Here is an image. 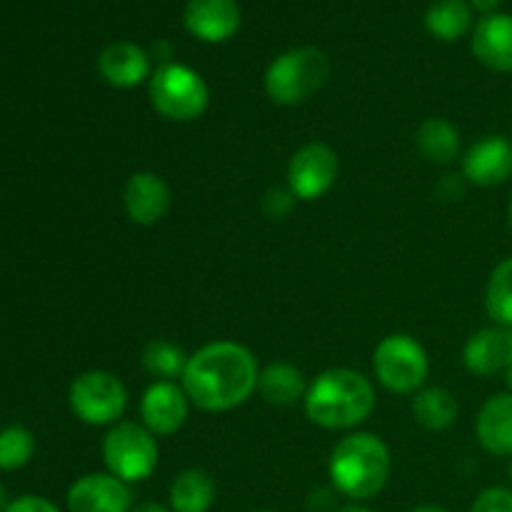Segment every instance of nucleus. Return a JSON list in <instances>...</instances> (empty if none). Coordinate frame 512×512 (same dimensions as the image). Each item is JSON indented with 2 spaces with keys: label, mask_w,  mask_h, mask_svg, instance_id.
Wrapping results in <instances>:
<instances>
[{
  "label": "nucleus",
  "mask_w": 512,
  "mask_h": 512,
  "mask_svg": "<svg viewBox=\"0 0 512 512\" xmlns=\"http://www.w3.org/2000/svg\"><path fill=\"white\" fill-rule=\"evenodd\" d=\"M425 28L433 38L453 43L475 28L473 8L468 0H435L425 13Z\"/></svg>",
  "instance_id": "nucleus-23"
},
{
  "label": "nucleus",
  "mask_w": 512,
  "mask_h": 512,
  "mask_svg": "<svg viewBox=\"0 0 512 512\" xmlns=\"http://www.w3.org/2000/svg\"><path fill=\"white\" fill-rule=\"evenodd\" d=\"M460 173L470 185L498 188L512 178V140L505 135H485L475 140L460 160Z\"/></svg>",
  "instance_id": "nucleus-11"
},
{
  "label": "nucleus",
  "mask_w": 512,
  "mask_h": 512,
  "mask_svg": "<svg viewBox=\"0 0 512 512\" xmlns=\"http://www.w3.org/2000/svg\"><path fill=\"white\" fill-rule=\"evenodd\" d=\"M485 313L495 325L512 328V258L500 260L485 285Z\"/></svg>",
  "instance_id": "nucleus-25"
},
{
  "label": "nucleus",
  "mask_w": 512,
  "mask_h": 512,
  "mask_svg": "<svg viewBox=\"0 0 512 512\" xmlns=\"http://www.w3.org/2000/svg\"><path fill=\"white\" fill-rule=\"evenodd\" d=\"M378 393L373 380L350 368L320 373L305 393V418L323 430H355L375 413Z\"/></svg>",
  "instance_id": "nucleus-2"
},
{
  "label": "nucleus",
  "mask_w": 512,
  "mask_h": 512,
  "mask_svg": "<svg viewBox=\"0 0 512 512\" xmlns=\"http://www.w3.org/2000/svg\"><path fill=\"white\" fill-rule=\"evenodd\" d=\"M393 455L388 443L373 433H348L335 443L328 460V475L335 493L353 503L375 498L388 485Z\"/></svg>",
  "instance_id": "nucleus-3"
},
{
  "label": "nucleus",
  "mask_w": 512,
  "mask_h": 512,
  "mask_svg": "<svg viewBox=\"0 0 512 512\" xmlns=\"http://www.w3.org/2000/svg\"><path fill=\"white\" fill-rule=\"evenodd\" d=\"M420 155L433 165H453L460 158V133L448 118H425L415 130Z\"/></svg>",
  "instance_id": "nucleus-21"
},
{
  "label": "nucleus",
  "mask_w": 512,
  "mask_h": 512,
  "mask_svg": "<svg viewBox=\"0 0 512 512\" xmlns=\"http://www.w3.org/2000/svg\"><path fill=\"white\" fill-rule=\"evenodd\" d=\"M173 205V193L165 178H160L153 170H140L128 178L123 188V208L130 223L153 228L168 215Z\"/></svg>",
  "instance_id": "nucleus-12"
},
{
  "label": "nucleus",
  "mask_w": 512,
  "mask_h": 512,
  "mask_svg": "<svg viewBox=\"0 0 512 512\" xmlns=\"http://www.w3.org/2000/svg\"><path fill=\"white\" fill-rule=\"evenodd\" d=\"M100 450H103V463L108 473L128 485L148 480L160 460L155 435L143 423H130V420L110 425Z\"/></svg>",
  "instance_id": "nucleus-6"
},
{
  "label": "nucleus",
  "mask_w": 512,
  "mask_h": 512,
  "mask_svg": "<svg viewBox=\"0 0 512 512\" xmlns=\"http://www.w3.org/2000/svg\"><path fill=\"white\" fill-rule=\"evenodd\" d=\"M188 358L190 355L180 345L155 338L143 348L140 363H143L145 373L153 375L155 380H180L185 373V365H188Z\"/></svg>",
  "instance_id": "nucleus-24"
},
{
  "label": "nucleus",
  "mask_w": 512,
  "mask_h": 512,
  "mask_svg": "<svg viewBox=\"0 0 512 512\" xmlns=\"http://www.w3.org/2000/svg\"><path fill=\"white\" fill-rule=\"evenodd\" d=\"M475 438L493 458H512V393L485 400L475 420Z\"/></svg>",
  "instance_id": "nucleus-18"
},
{
  "label": "nucleus",
  "mask_w": 512,
  "mask_h": 512,
  "mask_svg": "<svg viewBox=\"0 0 512 512\" xmlns=\"http://www.w3.org/2000/svg\"><path fill=\"white\" fill-rule=\"evenodd\" d=\"M260 512H268V510H260Z\"/></svg>",
  "instance_id": "nucleus-39"
},
{
  "label": "nucleus",
  "mask_w": 512,
  "mask_h": 512,
  "mask_svg": "<svg viewBox=\"0 0 512 512\" xmlns=\"http://www.w3.org/2000/svg\"><path fill=\"white\" fill-rule=\"evenodd\" d=\"M308 385L303 370L288 360H273L260 368L258 393L273 408H290L295 403H303Z\"/></svg>",
  "instance_id": "nucleus-19"
},
{
  "label": "nucleus",
  "mask_w": 512,
  "mask_h": 512,
  "mask_svg": "<svg viewBox=\"0 0 512 512\" xmlns=\"http://www.w3.org/2000/svg\"><path fill=\"white\" fill-rule=\"evenodd\" d=\"M148 98L160 118L193 123L208 110L210 88L198 70L183 63H165L150 75Z\"/></svg>",
  "instance_id": "nucleus-5"
},
{
  "label": "nucleus",
  "mask_w": 512,
  "mask_h": 512,
  "mask_svg": "<svg viewBox=\"0 0 512 512\" xmlns=\"http://www.w3.org/2000/svg\"><path fill=\"white\" fill-rule=\"evenodd\" d=\"M463 365L480 378L505 373L512 365V328L488 325L470 335L463 345Z\"/></svg>",
  "instance_id": "nucleus-15"
},
{
  "label": "nucleus",
  "mask_w": 512,
  "mask_h": 512,
  "mask_svg": "<svg viewBox=\"0 0 512 512\" xmlns=\"http://www.w3.org/2000/svg\"><path fill=\"white\" fill-rule=\"evenodd\" d=\"M68 405L80 423L110 428L128 408V390L108 370H85L70 383Z\"/></svg>",
  "instance_id": "nucleus-8"
},
{
  "label": "nucleus",
  "mask_w": 512,
  "mask_h": 512,
  "mask_svg": "<svg viewBox=\"0 0 512 512\" xmlns=\"http://www.w3.org/2000/svg\"><path fill=\"white\" fill-rule=\"evenodd\" d=\"M373 373L388 393L415 395L428 380V350L408 333L385 335L373 353Z\"/></svg>",
  "instance_id": "nucleus-7"
},
{
  "label": "nucleus",
  "mask_w": 512,
  "mask_h": 512,
  "mask_svg": "<svg viewBox=\"0 0 512 512\" xmlns=\"http://www.w3.org/2000/svg\"><path fill=\"white\" fill-rule=\"evenodd\" d=\"M410 410L420 428L430 430V433H443V430L453 428L455 420L460 415V405L455 395L448 388H423L413 395L410 400Z\"/></svg>",
  "instance_id": "nucleus-20"
},
{
  "label": "nucleus",
  "mask_w": 512,
  "mask_h": 512,
  "mask_svg": "<svg viewBox=\"0 0 512 512\" xmlns=\"http://www.w3.org/2000/svg\"><path fill=\"white\" fill-rule=\"evenodd\" d=\"M470 48L485 68L495 73H512V15L493 13L478 20Z\"/></svg>",
  "instance_id": "nucleus-17"
},
{
  "label": "nucleus",
  "mask_w": 512,
  "mask_h": 512,
  "mask_svg": "<svg viewBox=\"0 0 512 512\" xmlns=\"http://www.w3.org/2000/svg\"><path fill=\"white\" fill-rule=\"evenodd\" d=\"M190 415V400L183 385L175 380H155L140 398V423L155 435L168 438L185 425Z\"/></svg>",
  "instance_id": "nucleus-10"
},
{
  "label": "nucleus",
  "mask_w": 512,
  "mask_h": 512,
  "mask_svg": "<svg viewBox=\"0 0 512 512\" xmlns=\"http://www.w3.org/2000/svg\"><path fill=\"white\" fill-rule=\"evenodd\" d=\"M508 478H510V483H512V458L508 460Z\"/></svg>",
  "instance_id": "nucleus-38"
},
{
  "label": "nucleus",
  "mask_w": 512,
  "mask_h": 512,
  "mask_svg": "<svg viewBox=\"0 0 512 512\" xmlns=\"http://www.w3.org/2000/svg\"><path fill=\"white\" fill-rule=\"evenodd\" d=\"M335 512H373V510L365 508L363 503H348V505H343V508L335 510Z\"/></svg>",
  "instance_id": "nucleus-33"
},
{
  "label": "nucleus",
  "mask_w": 512,
  "mask_h": 512,
  "mask_svg": "<svg viewBox=\"0 0 512 512\" xmlns=\"http://www.w3.org/2000/svg\"><path fill=\"white\" fill-rule=\"evenodd\" d=\"M410 512H450V510L440 508V505H420V508H413Z\"/></svg>",
  "instance_id": "nucleus-34"
},
{
  "label": "nucleus",
  "mask_w": 512,
  "mask_h": 512,
  "mask_svg": "<svg viewBox=\"0 0 512 512\" xmlns=\"http://www.w3.org/2000/svg\"><path fill=\"white\" fill-rule=\"evenodd\" d=\"M330 78L328 55L313 45L280 53L265 70V93L278 105H300L325 88Z\"/></svg>",
  "instance_id": "nucleus-4"
},
{
  "label": "nucleus",
  "mask_w": 512,
  "mask_h": 512,
  "mask_svg": "<svg viewBox=\"0 0 512 512\" xmlns=\"http://www.w3.org/2000/svg\"><path fill=\"white\" fill-rule=\"evenodd\" d=\"M503 375H505V385H508V393H512V365L508 370H505Z\"/></svg>",
  "instance_id": "nucleus-36"
},
{
  "label": "nucleus",
  "mask_w": 512,
  "mask_h": 512,
  "mask_svg": "<svg viewBox=\"0 0 512 512\" xmlns=\"http://www.w3.org/2000/svg\"><path fill=\"white\" fill-rule=\"evenodd\" d=\"M508 223H510V228H512V198H510V203H508Z\"/></svg>",
  "instance_id": "nucleus-37"
},
{
  "label": "nucleus",
  "mask_w": 512,
  "mask_h": 512,
  "mask_svg": "<svg viewBox=\"0 0 512 512\" xmlns=\"http://www.w3.org/2000/svg\"><path fill=\"white\" fill-rule=\"evenodd\" d=\"M5 512H60L58 505L50 503L48 498L40 495H20V498L10 500Z\"/></svg>",
  "instance_id": "nucleus-30"
},
{
  "label": "nucleus",
  "mask_w": 512,
  "mask_h": 512,
  "mask_svg": "<svg viewBox=\"0 0 512 512\" xmlns=\"http://www.w3.org/2000/svg\"><path fill=\"white\" fill-rule=\"evenodd\" d=\"M465 190H468V180L463 173H445L435 185V195L443 203H455V200L465 198Z\"/></svg>",
  "instance_id": "nucleus-29"
},
{
  "label": "nucleus",
  "mask_w": 512,
  "mask_h": 512,
  "mask_svg": "<svg viewBox=\"0 0 512 512\" xmlns=\"http://www.w3.org/2000/svg\"><path fill=\"white\" fill-rule=\"evenodd\" d=\"M70 512H130L133 493L130 485L110 473H88L68 488Z\"/></svg>",
  "instance_id": "nucleus-13"
},
{
  "label": "nucleus",
  "mask_w": 512,
  "mask_h": 512,
  "mask_svg": "<svg viewBox=\"0 0 512 512\" xmlns=\"http://www.w3.org/2000/svg\"><path fill=\"white\" fill-rule=\"evenodd\" d=\"M98 73L110 88L130 90L150 80V55L130 40H115L98 55Z\"/></svg>",
  "instance_id": "nucleus-16"
},
{
  "label": "nucleus",
  "mask_w": 512,
  "mask_h": 512,
  "mask_svg": "<svg viewBox=\"0 0 512 512\" xmlns=\"http://www.w3.org/2000/svg\"><path fill=\"white\" fill-rule=\"evenodd\" d=\"M130 512H173V510H170V505L140 503V505H133V510H130Z\"/></svg>",
  "instance_id": "nucleus-32"
},
{
  "label": "nucleus",
  "mask_w": 512,
  "mask_h": 512,
  "mask_svg": "<svg viewBox=\"0 0 512 512\" xmlns=\"http://www.w3.org/2000/svg\"><path fill=\"white\" fill-rule=\"evenodd\" d=\"M173 512H210L215 505V483L205 470L188 468L175 475L168 490Z\"/></svg>",
  "instance_id": "nucleus-22"
},
{
  "label": "nucleus",
  "mask_w": 512,
  "mask_h": 512,
  "mask_svg": "<svg viewBox=\"0 0 512 512\" xmlns=\"http://www.w3.org/2000/svg\"><path fill=\"white\" fill-rule=\"evenodd\" d=\"M5 508H8V495H5L3 483H0V512H5Z\"/></svg>",
  "instance_id": "nucleus-35"
},
{
  "label": "nucleus",
  "mask_w": 512,
  "mask_h": 512,
  "mask_svg": "<svg viewBox=\"0 0 512 512\" xmlns=\"http://www.w3.org/2000/svg\"><path fill=\"white\" fill-rule=\"evenodd\" d=\"M295 203H298V198L290 193V188H270L265 190L263 200H260V210L265 213V218L283 220L293 213Z\"/></svg>",
  "instance_id": "nucleus-27"
},
{
  "label": "nucleus",
  "mask_w": 512,
  "mask_h": 512,
  "mask_svg": "<svg viewBox=\"0 0 512 512\" xmlns=\"http://www.w3.org/2000/svg\"><path fill=\"white\" fill-rule=\"evenodd\" d=\"M35 438L23 425L0 430V470H20L33 460Z\"/></svg>",
  "instance_id": "nucleus-26"
},
{
  "label": "nucleus",
  "mask_w": 512,
  "mask_h": 512,
  "mask_svg": "<svg viewBox=\"0 0 512 512\" xmlns=\"http://www.w3.org/2000/svg\"><path fill=\"white\" fill-rule=\"evenodd\" d=\"M240 5L235 0H188L183 23L203 43H225L240 30Z\"/></svg>",
  "instance_id": "nucleus-14"
},
{
  "label": "nucleus",
  "mask_w": 512,
  "mask_h": 512,
  "mask_svg": "<svg viewBox=\"0 0 512 512\" xmlns=\"http://www.w3.org/2000/svg\"><path fill=\"white\" fill-rule=\"evenodd\" d=\"M258 378V358L245 345L215 340L190 355L180 385L203 413H228L258 393Z\"/></svg>",
  "instance_id": "nucleus-1"
},
{
  "label": "nucleus",
  "mask_w": 512,
  "mask_h": 512,
  "mask_svg": "<svg viewBox=\"0 0 512 512\" xmlns=\"http://www.w3.org/2000/svg\"><path fill=\"white\" fill-rule=\"evenodd\" d=\"M470 8L478 10V13H485V15H493L495 10H498L500 0H468Z\"/></svg>",
  "instance_id": "nucleus-31"
},
{
  "label": "nucleus",
  "mask_w": 512,
  "mask_h": 512,
  "mask_svg": "<svg viewBox=\"0 0 512 512\" xmlns=\"http://www.w3.org/2000/svg\"><path fill=\"white\" fill-rule=\"evenodd\" d=\"M340 160L328 143H308L293 153L288 163V188L303 203L328 195L338 183Z\"/></svg>",
  "instance_id": "nucleus-9"
},
{
  "label": "nucleus",
  "mask_w": 512,
  "mask_h": 512,
  "mask_svg": "<svg viewBox=\"0 0 512 512\" xmlns=\"http://www.w3.org/2000/svg\"><path fill=\"white\" fill-rule=\"evenodd\" d=\"M470 512H512V488H485L475 498Z\"/></svg>",
  "instance_id": "nucleus-28"
}]
</instances>
